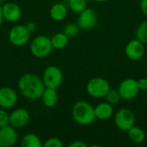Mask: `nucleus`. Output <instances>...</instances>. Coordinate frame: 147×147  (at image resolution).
I'll return each instance as SVG.
<instances>
[{
    "label": "nucleus",
    "instance_id": "f257e3e1",
    "mask_svg": "<svg viewBox=\"0 0 147 147\" xmlns=\"http://www.w3.org/2000/svg\"><path fill=\"white\" fill-rule=\"evenodd\" d=\"M18 89L24 97L29 100H38L41 97L46 86L39 76L26 73L19 78Z\"/></svg>",
    "mask_w": 147,
    "mask_h": 147
},
{
    "label": "nucleus",
    "instance_id": "f03ea898",
    "mask_svg": "<svg viewBox=\"0 0 147 147\" xmlns=\"http://www.w3.org/2000/svg\"><path fill=\"white\" fill-rule=\"evenodd\" d=\"M73 120L81 126H90L96 121L94 107L86 101H78L71 108Z\"/></svg>",
    "mask_w": 147,
    "mask_h": 147
},
{
    "label": "nucleus",
    "instance_id": "7ed1b4c3",
    "mask_svg": "<svg viewBox=\"0 0 147 147\" xmlns=\"http://www.w3.org/2000/svg\"><path fill=\"white\" fill-rule=\"evenodd\" d=\"M110 89L109 81L102 77H95L90 78L86 85V91L88 95L93 98L105 97Z\"/></svg>",
    "mask_w": 147,
    "mask_h": 147
},
{
    "label": "nucleus",
    "instance_id": "20e7f679",
    "mask_svg": "<svg viewBox=\"0 0 147 147\" xmlns=\"http://www.w3.org/2000/svg\"><path fill=\"white\" fill-rule=\"evenodd\" d=\"M53 45L51 42V39L45 35H38L36 36L30 44V52L36 58H45L48 56L52 50Z\"/></svg>",
    "mask_w": 147,
    "mask_h": 147
},
{
    "label": "nucleus",
    "instance_id": "39448f33",
    "mask_svg": "<svg viewBox=\"0 0 147 147\" xmlns=\"http://www.w3.org/2000/svg\"><path fill=\"white\" fill-rule=\"evenodd\" d=\"M63 79V72L58 66L49 65L43 71L42 81L47 88L57 90L62 84Z\"/></svg>",
    "mask_w": 147,
    "mask_h": 147
},
{
    "label": "nucleus",
    "instance_id": "423d86ee",
    "mask_svg": "<svg viewBox=\"0 0 147 147\" xmlns=\"http://www.w3.org/2000/svg\"><path fill=\"white\" fill-rule=\"evenodd\" d=\"M115 124L116 127L122 131L127 132L132 127L135 125V115L134 113L127 108H122L119 109L115 114Z\"/></svg>",
    "mask_w": 147,
    "mask_h": 147
},
{
    "label": "nucleus",
    "instance_id": "0eeeda50",
    "mask_svg": "<svg viewBox=\"0 0 147 147\" xmlns=\"http://www.w3.org/2000/svg\"><path fill=\"white\" fill-rule=\"evenodd\" d=\"M140 90L138 81L132 78H127L122 80L118 87V91L121 97L125 101L134 100L138 96Z\"/></svg>",
    "mask_w": 147,
    "mask_h": 147
},
{
    "label": "nucleus",
    "instance_id": "6e6552de",
    "mask_svg": "<svg viewBox=\"0 0 147 147\" xmlns=\"http://www.w3.org/2000/svg\"><path fill=\"white\" fill-rule=\"evenodd\" d=\"M30 33L26 25H16L9 32V40L14 46L22 47L29 40Z\"/></svg>",
    "mask_w": 147,
    "mask_h": 147
},
{
    "label": "nucleus",
    "instance_id": "1a4fd4ad",
    "mask_svg": "<svg viewBox=\"0 0 147 147\" xmlns=\"http://www.w3.org/2000/svg\"><path fill=\"white\" fill-rule=\"evenodd\" d=\"M98 22V15L95 9L91 8H86L81 13L78 14V24L80 28L84 30H90L94 28Z\"/></svg>",
    "mask_w": 147,
    "mask_h": 147
},
{
    "label": "nucleus",
    "instance_id": "9d476101",
    "mask_svg": "<svg viewBox=\"0 0 147 147\" xmlns=\"http://www.w3.org/2000/svg\"><path fill=\"white\" fill-rule=\"evenodd\" d=\"M146 53L145 44L137 38L131 40L125 47V53L127 57L133 61H138L141 59Z\"/></svg>",
    "mask_w": 147,
    "mask_h": 147
},
{
    "label": "nucleus",
    "instance_id": "9b49d317",
    "mask_svg": "<svg viewBox=\"0 0 147 147\" xmlns=\"http://www.w3.org/2000/svg\"><path fill=\"white\" fill-rule=\"evenodd\" d=\"M18 140V134L14 127L7 125L0 128V147H11Z\"/></svg>",
    "mask_w": 147,
    "mask_h": 147
},
{
    "label": "nucleus",
    "instance_id": "f8f14e48",
    "mask_svg": "<svg viewBox=\"0 0 147 147\" xmlns=\"http://www.w3.org/2000/svg\"><path fill=\"white\" fill-rule=\"evenodd\" d=\"M30 120L29 113L27 109L20 108L15 109L9 115V125L16 128H22L25 127Z\"/></svg>",
    "mask_w": 147,
    "mask_h": 147
},
{
    "label": "nucleus",
    "instance_id": "ddd939ff",
    "mask_svg": "<svg viewBox=\"0 0 147 147\" xmlns=\"http://www.w3.org/2000/svg\"><path fill=\"white\" fill-rule=\"evenodd\" d=\"M18 101L17 93L9 87L0 89V107L4 109L13 108Z\"/></svg>",
    "mask_w": 147,
    "mask_h": 147
},
{
    "label": "nucleus",
    "instance_id": "4468645a",
    "mask_svg": "<svg viewBox=\"0 0 147 147\" xmlns=\"http://www.w3.org/2000/svg\"><path fill=\"white\" fill-rule=\"evenodd\" d=\"M3 19L9 22H17L22 16V9L20 6L15 3H6L2 6Z\"/></svg>",
    "mask_w": 147,
    "mask_h": 147
},
{
    "label": "nucleus",
    "instance_id": "2eb2a0df",
    "mask_svg": "<svg viewBox=\"0 0 147 147\" xmlns=\"http://www.w3.org/2000/svg\"><path fill=\"white\" fill-rule=\"evenodd\" d=\"M94 109L96 118L100 121H108L115 114L113 105L109 103L108 102L98 103L96 107H94Z\"/></svg>",
    "mask_w": 147,
    "mask_h": 147
},
{
    "label": "nucleus",
    "instance_id": "dca6fc26",
    "mask_svg": "<svg viewBox=\"0 0 147 147\" xmlns=\"http://www.w3.org/2000/svg\"><path fill=\"white\" fill-rule=\"evenodd\" d=\"M40 98L42 100L43 104L47 108H53L54 106H56L59 101V96L56 90L47 87Z\"/></svg>",
    "mask_w": 147,
    "mask_h": 147
},
{
    "label": "nucleus",
    "instance_id": "f3484780",
    "mask_svg": "<svg viewBox=\"0 0 147 147\" xmlns=\"http://www.w3.org/2000/svg\"><path fill=\"white\" fill-rule=\"evenodd\" d=\"M67 12L68 9L66 6L61 3H57L53 4L50 9V16L52 19H53L56 22L63 21L67 16Z\"/></svg>",
    "mask_w": 147,
    "mask_h": 147
},
{
    "label": "nucleus",
    "instance_id": "a211bd4d",
    "mask_svg": "<svg viewBox=\"0 0 147 147\" xmlns=\"http://www.w3.org/2000/svg\"><path fill=\"white\" fill-rule=\"evenodd\" d=\"M127 136L129 140L134 143V144H141L145 141L146 140V133L145 131L139 127H136L135 125L132 127L128 131H127Z\"/></svg>",
    "mask_w": 147,
    "mask_h": 147
},
{
    "label": "nucleus",
    "instance_id": "6ab92c4d",
    "mask_svg": "<svg viewBox=\"0 0 147 147\" xmlns=\"http://www.w3.org/2000/svg\"><path fill=\"white\" fill-rule=\"evenodd\" d=\"M21 146L22 147H41L43 144L38 135L34 134H28L22 137Z\"/></svg>",
    "mask_w": 147,
    "mask_h": 147
},
{
    "label": "nucleus",
    "instance_id": "aec40b11",
    "mask_svg": "<svg viewBox=\"0 0 147 147\" xmlns=\"http://www.w3.org/2000/svg\"><path fill=\"white\" fill-rule=\"evenodd\" d=\"M69 41V37L64 33H57L51 38V42L53 48L63 49L65 48Z\"/></svg>",
    "mask_w": 147,
    "mask_h": 147
},
{
    "label": "nucleus",
    "instance_id": "412c9836",
    "mask_svg": "<svg viewBox=\"0 0 147 147\" xmlns=\"http://www.w3.org/2000/svg\"><path fill=\"white\" fill-rule=\"evenodd\" d=\"M135 35L138 40H140L145 45H147V20L140 23L135 31Z\"/></svg>",
    "mask_w": 147,
    "mask_h": 147
},
{
    "label": "nucleus",
    "instance_id": "4be33fe9",
    "mask_svg": "<svg viewBox=\"0 0 147 147\" xmlns=\"http://www.w3.org/2000/svg\"><path fill=\"white\" fill-rule=\"evenodd\" d=\"M69 7L70 9L77 14L81 13L87 8L86 0H69Z\"/></svg>",
    "mask_w": 147,
    "mask_h": 147
},
{
    "label": "nucleus",
    "instance_id": "5701e85b",
    "mask_svg": "<svg viewBox=\"0 0 147 147\" xmlns=\"http://www.w3.org/2000/svg\"><path fill=\"white\" fill-rule=\"evenodd\" d=\"M104 98L106 99V102L112 104L113 106L118 104L121 100V97L118 90H112V89H110V90L108 92V94L106 95Z\"/></svg>",
    "mask_w": 147,
    "mask_h": 147
},
{
    "label": "nucleus",
    "instance_id": "b1692460",
    "mask_svg": "<svg viewBox=\"0 0 147 147\" xmlns=\"http://www.w3.org/2000/svg\"><path fill=\"white\" fill-rule=\"evenodd\" d=\"M79 31H80V27L78 26V23H68L65 26L63 32L69 38H73L79 34Z\"/></svg>",
    "mask_w": 147,
    "mask_h": 147
},
{
    "label": "nucleus",
    "instance_id": "393cba45",
    "mask_svg": "<svg viewBox=\"0 0 147 147\" xmlns=\"http://www.w3.org/2000/svg\"><path fill=\"white\" fill-rule=\"evenodd\" d=\"M43 147H62L63 146V142L61 141L60 139L53 137L47 139L44 143H43Z\"/></svg>",
    "mask_w": 147,
    "mask_h": 147
},
{
    "label": "nucleus",
    "instance_id": "a878e982",
    "mask_svg": "<svg viewBox=\"0 0 147 147\" xmlns=\"http://www.w3.org/2000/svg\"><path fill=\"white\" fill-rule=\"evenodd\" d=\"M9 125V115L4 109H0V128Z\"/></svg>",
    "mask_w": 147,
    "mask_h": 147
},
{
    "label": "nucleus",
    "instance_id": "bb28decb",
    "mask_svg": "<svg viewBox=\"0 0 147 147\" xmlns=\"http://www.w3.org/2000/svg\"><path fill=\"white\" fill-rule=\"evenodd\" d=\"M138 81V85L140 87V90H144V91H146L147 90V77H144V78H140Z\"/></svg>",
    "mask_w": 147,
    "mask_h": 147
},
{
    "label": "nucleus",
    "instance_id": "cd10ccee",
    "mask_svg": "<svg viewBox=\"0 0 147 147\" xmlns=\"http://www.w3.org/2000/svg\"><path fill=\"white\" fill-rule=\"evenodd\" d=\"M69 147H87V144L83 140H74L69 144Z\"/></svg>",
    "mask_w": 147,
    "mask_h": 147
},
{
    "label": "nucleus",
    "instance_id": "c85d7f7f",
    "mask_svg": "<svg viewBox=\"0 0 147 147\" xmlns=\"http://www.w3.org/2000/svg\"><path fill=\"white\" fill-rule=\"evenodd\" d=\"M140 9L142 13L147 16V0H140Z\"/></svg>",
    "mask_w": 147,
    "mask_h": 147
},
{
    "label": "nucleus",
    "instance_id": "c756f323",
    "mask_svg": "<svg viewBox=\"0 0 147 147\" xmlns=\"http://www.w3.org/2000/svg\"><path fill=\"white\" fill-rule=\"evenodd\" d=\"M26 27L28 28V29L30 31V32H33L35 30L36 28V23L34 22H28L27 24H26Z\"/></svg>",
    "mask_w": 147,
    "mask_h": 147
},
{
    "label": "nucleus",
    "instance_id": "7c9ffc66",
    "mask_svg": "<svg viewBox=\"0 0 147 147\" xmlns=\"http://www.w3.org/2000/svg\"><path fill=\"white\" fill-rule=\"evenodd\" d=\"M3 11H2V7L0 6V25L3 23Z\"/></svg>",
    "mask_w": 147,
    "mask_h": 147
},
{
    "label": "nucleus",
    "instance_id": "2f4dec72",
    "mask_svg": "<svg viewBox=\"0 0 147 147\" xmlns=\"http://www.w3.org/2000/svg\"><path fill=\"white\" fill-rule=\"evenodd\" d=\"M93 2H96V3H104L108 0H92Z\"/></svg>",
    "mask_w": 147,
    "mask_h": 147
},
{
    "label": "nucleus",
    "instance_id": "473e14b6",
    "mask_svg": "<svg viewBox=\"0 0 147 147\" xmlns=\"http://www.w3.org/2000/svg\"><path fill=\"white\" fill-rule=\"evenodd\" d=\"M6 0H0V3H3V2H5Z\"/></svg>",
    "mask_w": 147,
    "mask_h": 147
},
{
    "label": "nucleus",
    "instance_id": "72a5a7b5",
    "mask_svg": "<svg viewBox=\"0 0 147 147\" xmlns=\"http://www.w3.org/2000/svg\"><path fill=\"white\" fill-rule=\"evenodd\" d=\"M146 97H147V90H146Z\"/></svg>",
    "mask_w": 147,
    "mask_h": 147
},
{
    "label": "nucleus",
    "instance_id": "f704fd0d",
    "mask_svg": "<svg viewBox=\"0 0 147 147\" xmlns=\"http://www.w3.org/2000/svg\"><path fill=\"white\" fill-rule=\"evenodd\" d=\"M146 77H147V72H146Z\"/></svg>",
    "mask_w": 147,
    "mask_h": 147
}]
</instances>
